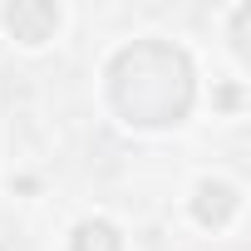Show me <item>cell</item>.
Returning <instances> with one entry per match:
<instances>
[{"mask_svg":"<svg viewBox=\"0 0 251 251\" xmlns=\"http://www.w3.org/2000/svg\"><path fill=\"white\" fill-rule=\"evenodd\" d=\"M207 197H217V202H197V212H202V222H222L231 207H236V197H231V187H222V182H207L202 187Z\"/></svg>","mask_w":251,"mask_h":251,"instance_id":"1","label":"cell"}]
</instances>
